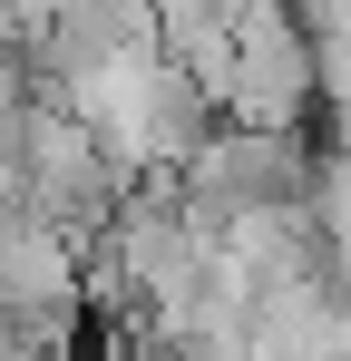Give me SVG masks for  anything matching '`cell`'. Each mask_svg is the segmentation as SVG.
<instances>
[{
	"mask_svg": "<svg viewBox=\"0 0 351 361\" xmlns=\"http://www.w3.org/2000/svg\"><path fill=\"white\" fill-rule=\"evenodd\" d=\"M225 30H234V88H225V118H244V127H312V118H322L312 30L292 20V0H244Z\"/></svg>",
	"mask_w": 351,
	"mask_h": 361,
	"instance_id": "1",
	"label": "cell"
}]
</instances>
